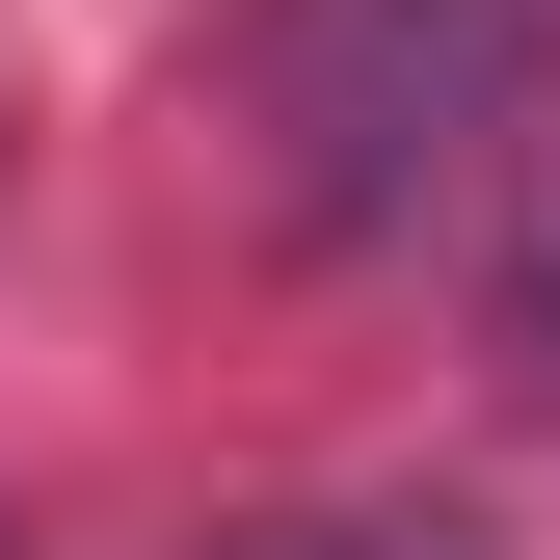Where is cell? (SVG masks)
<instances>
[{
  "label": "cell",
  "instance_id": "2",
  "mask_svg": "<svg viewBox=\"0 0 560 560\" xmlns=\"http://www.w3.org/2000/svg\"><path fill=\"white\" fill-rule=\"evenodd\" d=\"M214 560H508L480 508H241Z\"/></svg>",
  "mask_w": 560,
  "mask_h": 560
},
{
  "label": "cell",
  "instance_id": "4",
  "mask_svg": "<svg viewBox=\"0 0 560 560\" xmlns=\"http://www.w3.org/2000/svg\"><path fill=\"white\" fill-rule=\"evenodd\" d=\"M0 560H27V534H0Z\"/></svg>",
  "mask_w": 560,
  "mask_h": 560
},
{
  "label": "cell",
  "instance_id": "3",
  "mask_svg": "<svg viewBox=\"0 0 560 560\" xmlns=\"http://www.w3.org/2000/svg\"><path fill=\"white\" fill-rule=\"evenodd\" d=\"M534 347H560V214H534Z\"/></svg>",
  "mask_w": 560,
  "mask_h": 560
},
{
  "label": "cell",
  "instance_id": "1",
  "mask_svg": "<svg viewBox=\"0 0 560 560\" xmlns=\"http://www.w3.org/2000/svg\"><path fill=\"white\" fill-rule=\"evenodd\" d=\"M560 54V0H294V54H267V107H294V214H400V187H454L508 81Z\"/></svg>",
  "mask_w": 560,
  "mask_h": 560
}]
</instances>
